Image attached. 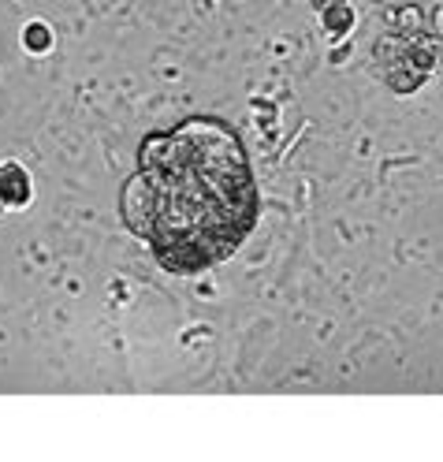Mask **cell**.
Segmentation results:
<instances>
[{
  "instance_id": "1",
  "label": "cell",
  "mask_w": 443,
  "mask_h": 462,
  "mask_svg": "<svg viewBox=\"0 0 443 462\" xmlns=\"http://www.w3.org/2000/svg\"><path fill=\"white\" fill-rule=\"evenodd\" d=\"M120 209L164 269L201 273L220 265L257 220V187L243 142L217 120H187L150 134Z\"/></svg>"
},
{
  "instance_id": "2",
  "label": "cell",
  "mask_w": 443,
  "mask_h": 462,
  "mask_svg": "<svg viewBox=\"0 0 443 462\" xmlns=\"http://www.w3.org/2000/svg\"><path fill=\"white\" fill-rule=\"evenodd\" d=\"M31 198H34L31 171H26L23 164H15V161H5V164H0V213L31 206Z\"/></svg>"
},
{
  "instance_id": "3",
  "label": "cell",
  "mask_w": 443,
  "mask_h": 462,
  "mask_svg": "<svg viewBox=\"0 0 443 462\" xmlns=\"http://www.w3.org/2000/svg\"><path fill=\"white\" fill-rule=\"evenodd\" d=\"M320 23L328 26L332 34H346L350 23H354V12L346 8V0H332L328 8H320Z\"/></svg>"
},
{
  "instance_id": "4",
  "label": "cell",
  "mask_w": 443,
  "mask_h": 462,
  "mask_svg": "<svg viewBox=\"0 0 443 462\" xmlns=\"http://www.w3.org/2000/svg\"><path fill=\"white\" fill-rule=\"evenodd\" d=\"M23 45H26V52H49L52 49L49 23H26L23 26Z\"/></svg>"
}]
</instances>
